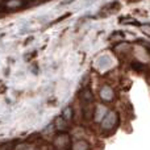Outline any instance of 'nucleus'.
I'll use <instances>...</instances> for the list:
<instances>
[{"label": "nucleus", "instance_id": "1", "mask_svg": "<svg viewBox=\"0 0 150 150\" xmlns=\"http://www.w3.org/2000/svg\"><path fill=\"white\" fill-rule=\"evenodd\" d=\"M117 124H119V115L116 112H108L105 115V117L103 119V121H101V128L105 130H111Z\"/></svg>", "mask_w": 150, "mask_h": 150}, {"label": "nucleus", "instance_id": "2", "mask_svg": "<svg viewBox=\"0 0 150 150\" xmlns=\"http://www.w3.org/2000/svg\"><path fill=\"white\" fill-rule=\"evenodd\" d=\"M54 145L58 150H69L70 149V138L66 133H61L54 141Z\"/></svg>", "mask_w": 150, "mask_h": 150}, {"label": "nucleus", "instance_id": "3", "mask_svg": "<svg viewBox=\"0 0 150 150\" xmlns=\"http://www.w3.org/2000/svg\"><path fill=\"white\" fill-rule=\"evenodd\" d=\"M100 96H101V99H103V100L109 101V100H112V99H113V91H112V88H111V87L105 86V87L101 88V91H100Z\"/></svg>", "mask_w": 150, "mask_h": 150}, {"label": "nucleus", "instance_id": "4", "mask_svg": "<svg viewBox=\"0 0 150 150\" xmlns=\"http://www.w3.org/2000/svg\"><path fill=\"white\" fill-rule=\"evenodd\" d=\"M74 150H90V144L84 140L76 141L74 145Z\"/></svg>", "mask_w": 150, "mask_h": 150}, {"label": "nucleus", "instance_id": "5", "mask_svg": "<svg viewBox=\"0 0 150 150\" xmlns=\"http://www.w3.org/2000/svg\"><path fill=\"white\" fill-rule=\"evenodd\" d=\"M62 119L65 120V121H70V120H73V108H71V107H67V108L63 109Z\"/></svg>", "mask_w": 150, "mask_h": 150}, {"label": "nucleus", "instance_id": "6", "mask_svg": "<svg viewBox=\"0 0 150 150\" xmlns=\"http://www.w3.org/2000/svg\"><path fill=\"white\" fill-rule=\"evenodd\" d=\"M105 117V108L104 107H98V112H96V120L100 121L101 119Z\"/></svg>", "mask_w": 150, "mask_h": 150}, {"label": "nucleus", "instance_id": "7", "mask_svg": "<svg viewBox=\"0 0 150 150\" xmlns=\"http://www.w3.org/2000/svg\"><path fill=\"white\" fill-rule=\"evenodd\" d=\"M149 52H150V50H149Z\"/></svg>", "mask_w": 150, "mask_h": 150}]
</instances>
